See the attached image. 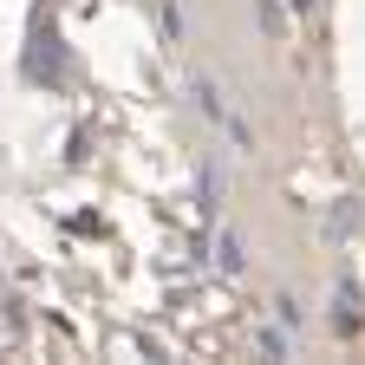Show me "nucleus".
Wrapping results in <instances>:
<instances>
[{
	"label": "nucleus",
	"instance_id": "obj_1",
	"mask_svg": "<svg viewBox=\"0 0 365 365\" xmlns=\"http://www.w3.org/2000/svg\"><path fill=\"white\" fill-rule=\"evenodd\" d=\"M26 78H46V85H59L66 78V53H59V20L53 14H33V33H26Z\"/></svg>",
	"mask_w": 365,
	"mask_h": 365
},
{
	"label": "nucleus",
	"instance_id": "obj_2",
	"mask_svg": "<svg viewBox=\"0 0 365 365\" xmlns=\"http://www.w3.org/2000/svg\"><path fill=\"white\" fill-rule=\"evenodd\" d=\"M215 248H222V255H215V267H222V274H235V267H242V235H235V228H222Z\"/></svg>",
	"mask_w": 365,
	"mask_h": 365
},
{
	"label": "nucleus",
	"instance_id": "obj_3",
	"mask_svg": "<svg viewBox=\"0 0 365 365\" xmlns=\"http://www.w3.org/2000/svg\"><path fill=\"white\" fill-rule=\"evenodd\" d=\"M339 327L346 333L359 327V294H352V281H339Z\"/></svg>",
	"mask_w": 365,
	"mask_h": 365
},
{
	"label": "nucleus",
	"instance_id": "obj_4",
	"mask_svg": "<svg viewBox=\"0 0 365 365\" xmlns=\"http://www.w3.org/2000/svg\"><path fill=\"white\" fill-rule=\"evenodd\" d=\"M294 7H307V0H294Z\"/></svg>",
	"mask_w": 365,
	"mask_h": 365
}]
</instances>
